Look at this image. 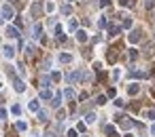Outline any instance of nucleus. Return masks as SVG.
I'll list each match as a JSON object with an SVG mask.
<instances>
[{"instance_id":"28","label":"nucleus","mask_w":155,"mask_h":137,"mask_svg":"<svg viewBox=\"0 0 155 137\" xmlns=\"http://www.w3.org/2000/svg\"><path fill=\"white\" fill-rule=\"evenodd\" d=\"M121 7H132V0H119Z\"/></svg>"},{"instance_id":"46","label":"nucleus","mask_w":155,"mask_h":137,"mask_svg":"<svg viewBox=\"0 0 155 137\" xmlns=\"http://www.w3.org/2000/svg\"><path fill=\"white\" fill-rule=\"evenodd\" d=\"M0 103H2V99H0Z\"/></svg>"},{"instance_id":"9","label":"nucleus","mask_w":155,"mask_h":137,"mask_svg":"<svg viewBox=\"0 0 155 137\" xmlns=\"http://www.w3.org/2000/svg\"><path fill=\"white\" fill-rule=\"evenodd\" d=\"M127 93H130V95H138V93H140V84H136V82H132V84L127 86Z\"/></svg>"},{"instance_id":"45","label":"nucleus","mask_w":155,"mask_h":137,"mask_svg":"<svg viewBox=\"0 0 155 137\" xmlns=\"http://www.w3.org/2000/svg\"><path fill=\"white\" fill-rule=\"evenodd\" d=\"M125 137H132V135H125Z\"/></svg>"},{"instance_id":"31","label":"nucleus","mask_w":155,"mask_h":137,"mask_svg":"<svg viewBox=\"0 0 155 137\" xmlns=\"http://www.w3.org/2000/svg\"><path fill=\"white\" fill-rule=\"evenodd\" d=\"M66 118V112H64V110H60V112H57V120H64Z\"/></svg>"},{"instance_id":"18","label":"nucleus","mask_w":155,"mask_h":137,"mask_svg":"<svg viewBox=\"0 0 155 137\" xmlns=\"http://www.w3.org/2000/svg\"><path fill=\"white\" fill-rule=\"evenodd\" d=\"M15 129H17V131H26V129H28V124H26L24 120H19V122L15 124Z\"/></svg>"},{"instance_id":"11","label":"nucleus","mask_w":155,"mask_h":137,"mask_svg":"<svg viewBox=\"0 0 155 137\" xmlns=\"http://www.w3.org/2000/svg\"><path fill=\"white\" fill-rule=\"evenodd\" d=\"M77 40H79V42H87V32H85V30H79V32H77Z\"/></svg>"},{"instance_id":"14","label":"nucleus","mask_w":155,"mask_h":137,"mask_svg":"<svg viewBox=\"0 0 155 137\" xmlns=\"http://www.w3.org/2000/svg\"><path fill=\"white\" fill-rule=\"evenodd\" d=\"M40 99H45V101H47V99H53L51 91H49V89H42V91H40Z\"/></svg>"},{"instance_id":"37","label":"nucleus","mask_w":155,"mask_h":137,"mask_svg":"<svg viewBox=\"0 0 155 137\" xmlns=\"http://www.w3.org/2000/svg\"><path fill=\"white\" fill-rule=\"evenodd\" d=\"M155 7V0H147V9H153Z\"/></svg>"},{"instance_id":"41","label":"nucleus","mask_w":155,"mask_h":137,"mask_svg":"<svg viewBox=\"0 0 155 137\" xmlns=\"http://www.w3.org/2000/svg\"><path fill=\"white\" fill-rule=\"evenodd\" d=\"M45 137H55V133H53V131H47V133H45Z\"/></svg>"},{"instance_id":"21","label":"nucleus","mask_w":155,"mask_h":137,"mask_svg":"<svg viewBox=\"0 0 155 137\" xmlns=\"http://www.w3.org/2000/svg\"><path fill=\"white\" fill-rule=\"evenodd\" d=\"M11 112H13L15 116H19V114H21V108L17 106V103H15V106H11Z\"/></svg>"},{"instance_id":"32","label":"nucleus","mask_w":155,"mask_h":137,"mask_svg":"<svg viewBox=\"0 0 155 137\" xmlns=\"http://www.w3.org/2000/svg\"><path fill=\"white\" fill-rule=\"evenodd\" d=\"M147 118H151V120H155V110H149V112H147Z\"/></svg>"},{"instance_id":"7","label":"nucleus","mask_w":155,"mask_h":137,"mask_svg":"<svg viewBox=\"0 0 155 137\" xmlns=\"http://www.w3.org/2000/svg\"><path fill=\"white\" fill-rule=\"evenodd\" d=\"M104 133L108 135V137H119V133H117V129L113 127V124H106V127H104Z\"/></svg>"},{"instance_id":"26","label":"nucleus","mask_w":155,"mask_h":137,"mask_svg":"<svg viewBox=\"0 0 155 137\" xmlns=\"http://www.w3.org/2000/svg\"><path fill=\"white\" fill-rule=\"evenodd\" d=\"M138 57V51L136 49H130V59H136Z\"/></svg>"},{"instance_id":"23","label":"nucleus","mask_w":155,"mask_h":137,"mask_svg":"<svg viewBox=\"0 0 155 137\" xmlns=\"http://www.w3.org/2000/svg\"><path fill=\"white\" fill-rule=\"evenodd\" d=\"M85 129H87V124H85V122H79V124H77V131H79V133H85Z\"/></svg>"},{"instance_id":"13","label":"nucleus","mask_w":155,"mask_h":137,"mask_svg":"<svg viewBox=\"0 0 155 137\" xmlns=\"http://www.w3.org/2000/svg\"><path fill=\"white\" fill-rule=\"evenodd\" d=\"M119 32H121V27H119V25H113V23L108 25V34H111V36H117Z\"/></svg>"},{"instance_id":"8","label":"nucleus","mask_w":155,"mask_h":137,"mask_svg":"<svg viewBox=\"0 0 155 137\" xmlns=\"http://www.w3.org/2000/svg\"><path fill=\"white\" fill-rule=\"evenodd\" d=\"M62 97H64V93H55V95H53V99H51V106H53V108H60Z\"/></svg>"},{"instance_id":"27","label":"nucleus","mask_w":155,"mask_h":137,"mask_svg":"<svg viewBox=\"0 0 155 137\" xmlns=\"http://www.w3.org/2000/svg\"><path fill=\"white\" fill-rule=\"evenodd\" d=\"M38 120H40V122H45V120H47V114L42 112V110H40V112H38Z\"/></svg>"},{"instance_id":"44","label":"nucleus","mask_w":155,"mask_h":137,"mask_svg":"<svg viewBox=\"0 0 155 137\" xmlns=\"http://www.w3.org/2000/svg\"><path fill=\"white\" fill-rule=\"evenodd\" d=\"M11 2H17V0H11Z\"/></svg>"},{"instance_id":"33","label":"nucleus","mask_w":155,"mask_h":137,"mask_svg":"<svg viewBox=\"0 0 155 137\" xmlns=\"http://www.w3.org/2000/svg\"><path fill=\"white\" fill-rule=\"evenodd\" d=\"M98 27H106V19H104V17H100V21H98Z\"/></svg>"},{"instance_id":"17","label":"nucleus","mask_w":155,"mask_h":137,"mask_svg":"<svg viewBox=\"0 0 155 137\" xmlns=\"http://www.w3.org/2000/svg\"><path fill=\"white\" fill-rule=\"evenodd\" d=\"M96 118H98V116H96L94 112H89L87 116H85V122H87V124H92V122H96Z\"/></svg>"},{"instance_id":"24","label":"nucleus","mask_w":155,"mask_h":137,"mask_svg":"<svg viewBox=\"0 0 155 137\" xmlns=\"http://www.w3.org/2000/svg\"><path fill=\"white\" fill-rule=\"evenodd\" d=\"M60 78H62V74H60V72H53V74H51V80H53V82H57Z\"/></svg>"},{"instance_id":"35","label":"nucleus","mask_w":155,"mask_h":137,"mask_svg":"<svg viewBox=\"0 0 155 137\" xmlns=\"http://www.w3.org/2000/svg\"><path fill=\"white\" fill-rule=\"evenodd\" d=\"M108 4H111V0H100V7H102V9L108 7Z\"/></svg>"},{"instance_id":"15","label":"nucleus","mask_w":155,"mask_h":137,"mask_svg":"<svg viewBox=\"0 0 155 137\" xmlns=\"http://www.w3.org/2000/svg\"><path fill=\"white\" fill-rule=\"evenodd\" d=\"M60 61H62V63H70V61H72V55L62 53V55H60Z\"/></svg>"},{"instance_id":"43","label":"nucleus","mask_w":155,"mask_h":137,"mask_svg":"<svg viewBox=\"0 0 155 137\" xmlns=\"http://www.w3.org/2000/svg\"><path fill=\"white\" fill-rule=\"evenodd\" d=\"M2 21H4V17H0V25H2Z\"/></svg>"},{"instance_id":"20","label":"nucleus","mask_w":155,"mask_h":137,"mask_svg":"<svg viewBox=\"0 0 155 137\" xmlns=\"http://www.w3.org/2000/svg\"><path fill=\"white\" fill-rule=\"evenodd\" d=\"M62 13H64V15H70V13H72V7H70V4H64V7H62Z\"/></svg>"},{"instance_id":"38","label":"nucleus","mask_w":155,"mask_h":137,"mask_svg":"<svg viewBox=\"0 0 155 137\" xmlns=\"http://www.w3.org/2000/svg\"><path fill=\"white\" fill-rule=\"evenodd\" d=\"M53 9H55V4H53V2H47V11H49V13H51Z\"/></svg>"},{"instance_id":"19","label":"nucleus","mask_w":155,"mask_h":137,"mask_svg":"<svg viewBox=\"0 0 155 137\" xmlns=\"http://www.w3.org/2000/svg\"><path fill=\"white\" fill-rule=\"evenodd\" d=\"M96 103H98V106H104L106 103V95H98L96 97Z\"/></svg>"},{"instance_id":"5","label":"nucleus","mask_w":155,"mask_h":137,"mask_svg":"<svg viewBox=\"0 0 155 137\" xmlns=\"http://www.w3.org/2000/svg\"><path fill=\"white\" fill-rule=\"evenodd\" d=\"M2 55H4V57H9V59H13L15 57V49L11 47V45H4L2 47Z\"/></svg>"},{"instance_id":"36","label":"nucleus","mask_w":155,"mask_h":137,"mask_svg":"<svg viewBox=\"0 0 155 137\" xmlns=\"http://www.w3.org/2000/svg\"><path fill=\"white\" fill-rule=\"evenodd\" d=\"M68 27H70V30H77V21H74V19H72V21H70V23H68Z\"/></svg>"},{"instance_id":"4","label":"nucleus","mask_w":155,"mask_h":137,"mask_svg":"<svg viewBox=\"0 0 155 137\" xmlns=\"http://www.w3.org/2000/svg\"><path fill=\"white\" fill-rule=\"evenodd\" d=\"M4 34H7V38H19V30L13 25H9L7 30H4Z\"/></svg>"},{"instance_id":"3","label":"nucleus","mask_w":155,"mask_h":137,"mask_svg":"<svg viewBox=\"0 0 155 137\" xmlns=\"http://www.w3.org/2000/svg\"><path fill=\"white\" fill-rule=\"evenodd\" d=\"M140 38H142V36H140V30H132L130 34H127V40H130L132 45H136V42L140 40Z\"/></svg>"},{"instance_id":"34","label":"nucleus","mask_w":155,"mask_h":137,"mask_svg":"<svg viewBox=\"0 0 155 137\" xmlns=\"http://www.w3.org/2000/svg\"><path fill=\"white\" fill-rule=\"evenodd\" d=\"M4 118H7V110L0 108V120H4Z\"/></svg>"},{"instance_id":"12","label":"nucleus","mask_w":155,"mask_h":137,"mask_svg":"<svg viewBox=\"0 0 155 137\" xmlns=\"http://www.w3.org/2000/svg\"><path fill=\"white\" fill-rule=\"evenodd\" d=\"M28 110H30V112H36V114H38V112H40L38 101H36V99H34V101H30V103H28Z\"/></svg>"},{"instance_id":"29","label":"nucleus","mask_w":155,"mask_h":137,"mask_svg":"<svg viewBox=\"0 0 155 137\" xmlns=\"http://www.w3.org/2000/svg\"><path fill=\"white\" fill-rule=\"evenodd\" d=\"M123 27H125V30H127V27H132V19L125 17V19H123Z\"/></svg>"},{"instance_id":"10","label":"nucleus","mask_w":155,"mask_h":137,"mask_svg":"<svg viewBox=\"0 0 155 137\" xmlns=\"http://www.w3.org/2000/svg\"><path fill=\"white\" fill-rule=\"evenodd\" d=\"M32 32H34V34H32L34 38H40V40H42V25L40 23H34V30H32Z\"/></svg>"},{"instance_id":"2","label":"nucleus","mask_w":155,"mask_h":137,"mask_svg":"<svg viewBox=\"0 0 155 137\" xmlns=\"http://www.w3.org/2000/svg\"><path fill=\"white\" fill-rule=\"evenodd\" d=\"M13 89L17 91V93H24V91H26L24 80H21V78H15V76H13Z\"/></svg>"},{"instance_id":"40","label":"nucleus","mask_w":155,"mask_h":137,"mask_svg":"<svg viewBox=\"0 0 155 137\" xmlns=\"http://www.w3.org/2000/svg\"><path fill=\"white\" fill-rule=\"evenodd\" d=\"M77 133H79V131H74V129H72V131H68V137H77Z\"/></svg>"},{"instance_id":"1","label":"nucleus","mask_w":155,"mask_h":137,"mask_svg":"<svg viewBox=\"0 0 155 137\" xmlns=\"http://www.w3.org/2000/svg\"><path fill=\"white\" fill-rule=\"evenodd\" d=\"M0 13H2V17L7 19V21H11L15 17V11H13V7H11V4H4L2 7V11H0Z\"/></svg>"},{"instance_id":"30","label":"nucleus","mask_w":155,"mask_h":137,"mask_svg":"<svg viewBox=\"0 0 155 137\" xmlns=\"http://www.w3.org/2000/svg\"><path fill=\"white\" fill-rule=\"evenodd\" d=\"M115 106H117V108H123L125 101H123V99H115Z\"/></svg>"},{"instance_id":"16","label":"nucleus","mask_w":155,"mask_h":137,"mask_svg":"<svg viewBox=\"0 0 155 137\" xmlns=\"http://www.w3.org/2000/svg\"><path fill=\"white\" fill-rule=\"evenodd\" d=\"M64 97H66V99H74V97H77V93H74L72 89H66V91H64Z\"/></svg>"},{"instance_id":"42","label":"nucleus","mask_w":155,"mask_h":137,"mask_svg":"<svg viewBox=\"0 0 155 137\" xmlns=\"http://www.w3.org/2000/svg\"><path fill=\"white\" fill-rule=\"evenodd\" d=\"M151 135H155V122H153V127H151Z\"/></svg>"},{"instance_id":"22","label":"nucleus","mask_w":155,"mask_h":137,"mask_svg":"<svg viewBox=\"0 0 155 137\" xmlns=\"http://www.w3.org/2000/svg\"><path fill=\"white\" fill-rule=\"evenodd\" d=\"M49 82H51V78H49V76H42V80H40V84H42V86H45V89H47V86H49Z\"/></svg>"},{"instance_id":"25","label":"nucleus","mask_w":155,"mask_h":137,"mask_svg":"<svg viewBox=\"0 0 155 137\" xmlns=\"http://www.w3.org/2000/svg\"><path fill=\"white\" fill-rule=\"evenodd\" d=\"M117 59V55H115V49H111V53H108V61H115Z\"/></svg>"},{"instance_id":"6","label":"nucleus","mask_w":155,"mask_h":137,"mask_svg":"<svg viewBox=\"0 0 155 137\" xmlns=\"http://www.w3.org/2000/svg\"><path fill=\"white\" fill-rule=\"evenodd\" d=\"M40 11H42V4L40 2H34L32 9H30V13H32V17H40Z\"/></svg>"},{"instance_id":"39","label":"nucleus","mask_w":155,"mask_h":137,"mask_svg":"<svg viewBox=\"0 0 155 137\" xmlns=\"http://www.w3.org/2000/svg\"><path fill=\"white\" fill-rule=\"evenodd\" d=\"M34 53V47H26V55H32Z\"/></svg>"}]
</instances>
